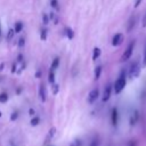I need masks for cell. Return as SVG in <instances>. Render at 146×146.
Instances as JSON below:
<instances>
[{
	"label": "cell",
	"mask_w": 146,
	"mask_h": 146,
	"mask_svg": "<svg viewBox=\"0 0 146 146\" xmlns=\"http://www.w3.org/2000/svg\"><path fill=\"white\" fill-rule=\"evenodd\" d=\"M39 94H40L41 100H42V102H46V92H44V86H43V83H41V84H40Z\"/></svg>",
	"instance_id": "obj_8"
},
{
	"label": "cell",
	"mask_w": 146,
	"mask_h": 146,
	"mask_svg": "<svg viewBox=\"0 0 146 146\" xmlns=\"http://www.w3.org/2000/svg\"><path fill=\"white\" fill-rule=\"evenodd\" d=\"M52 92H54V95H56V94L58 92V84H55V86H54V89H52Z\"/></svg>",
	"instance_id": "obj_25"
},
{
	"label": "cell",
	"mask_w": 146,
	"mask_h": 146,
	"mask_svg": "<svg viewBox=\"0 0 146 146\" xmlns=\"http://www.w3.org/2000/svg\"><path fill=\"white\" fill-rule=\"evenodd\" d=\"M136 22H137V18H136V16H131L130 18H129V22H128V27H127V31L128 32H131V30L135 27V25H136Z\"/></svg>",
	"instance_id": "obj_7"
},
{
	"label": "cell",
	"mask_w": 146,
	"mask_h": 146,
	"mask_svg": "<svg viewBox=\"0 0 146 146\" xmlns=\"http://www.w3.org/2000/svg\"><path fill=\"white\" fill-rule=\"evenodd\" d=\"M3 66H5V64H3V63H1V64H0V71H2V70H3Z\"/></svg>",
	"instance_id": "obj_33"
},
{
	"label": "cell",
	"mask_w": 146,
	"mask_h": 146,
	"mask_svg": "<svg viewBox=\"0 0 146 146\" xmlns=\"http://www.w3.org/2000/svg\"><path fill=\"white\" fill-rule=\"evenodd\" d=\"M0 34H1V27H0Z\"/></svg>",
	"instance_id": "obj_38"
},
{
	"label": "cell",
	"mask_w": 146,
	"mask_h": 146,
	"mask_svg": "<svg viewBox=\"0 0 146 146\" xmlns=\"http://www.w3.org/2000/svg\"><path fill=\"white\" fill-rule=\"evenodd\" d=\"M125 76H124V72L120 75V78L115 81V83H114V91H115V94H120L122 90H123V88L125 87Z\"/></svg>",
	"instance_id": "obj_1"
},
{
	"label": "cell",
	"mask_w": 146,
	"mask_h": 146,
	"mask_svg": "<svg viewBox=\"0 0 146 146\" xmlns=\"http://www.w3.org/2000/svg\"><path fill=\"white\" fill-rule=\"evenodd\" d=\"M99 96V90L98 89H92L90 92H89V96H88V103L92 104Z\"/></svg>",
	"instance_id": "obj_5"
},
{
	"label": "cell",
	"mask_w": 146,
	"mask_h": 146,
	"mask_svg": "<svg viewBox=\"0 0 146 146\" xmlns=\"http://www.w3.org/2000/svg\"><path fill=\"white\" fill-rule=\"evenodd\" d=\"M140 73V66H139V63L138 62H135L131 66H130V70H129V78L133 79V78H137Z\"/></svg>",
	"instance_id": "obj_2"
},
{
	"label": "cell",
	"mask_w": 146,
	"mask_h": 146,
	"mask_svg": "<svg viewBox=\"0 0 146 146\" xmlns=\"http://www.w3.org/2000/svg\"><path fill=\"white\" fill-rule=\"evenodd\" d=\"M22 58H23V56H22V55H21V54H19V55H18V56H17V60H18V62H22V60H23V59H22Z\"/></svg>",
	"instance_id": "obj_30"
},
{
	"label": "cell",
	"mask_w": 146,
	"mask_h": 146,
	"mask_svg": "<svg viewBox=\"0 0 146 146\" xmlns=\"http://www.w3.org/2000/svg\"><path fill=\"white\" fill-rule=\"evenodd\" d=\"M15 32L16 33H18V32H21L22 30H23V23L22 22H17L16 24H15Z\"/></svg>",
	"instance_id": "obj_12"
},
{
	"label": "cell",
	"mask_w": 146,
	"mask_h": 146,
	"mask_svg": "<svg viewBox=\"0 0 146 146\" xmlns=\"http://www.w3.org/2000/svg\"><path fill=\"white\" fill-rule=\"evenodd\" d=\"M133 47H135V42H131V43L127 47L125 51H124V52H123V55H122V60H123V62L128 60V59L131 57L132 51H133Z\"/></svg>",
	"instance_id": "obj_3"
},
{
	"label": "cell",
	"mask_w": 146,
	"mask_h": 146,
	"mask_svg": "<svg viewBox=\"0 0 146 146\" xmlns=\"http://www.w3.org/2000/svg\"><path fill=\"white\" fill-rule=\"evenodd\" d=\"M14 33H16V32H15V30H13V29H9V31H8V33H7V40H8V41L13 39V36H14Z\"/></svg>",
	"instance_id": "obj_17"
},
{
	"label": "cell",
	"mask_w": 146,
	"mask_h": 146,
	"mask_svg": "<svg viewBox=\"0 0 146 146\" xmlns=\"http://www.w3.org/2000/svg\"><path fill=\"white\" fill-rule=\"evenodd\" d=\"M8 100V95L6 92L0 94V103H6Z\"/></svg>",
	"instance_id": "obj_16"
},
{
	"label": "cell",
	"mask_w": 146,
	"mask_h": 146,
	"mask_svg": "<svg viewBox=\"0 0 146 146\" xmlns=\"http://www.w3.org/2000/svg\"><path fill=\"white\" fill-rule=\"evenodd\" d=\"M140 1H141V0H136V3H135V7H138V6L140 5Z\"/></svg>",
	"instance_id": "obj_31"
},
{
	"label": "cell",
	"mask_w": 146,
	"mask_h": 146,
	"mask_svg": "<svg viewBox=\"0 0 146 146\" xmlns=\"http://www.w3.org/2000/svg\"><path fill=\"white\" fill-rule=\"evenodd\" d=\"M123 34L122 33H116L114 36H113V39H112V44L113 46H115V47H117V46H120L122 42H123Z\"/></svg>",
	"instance_id": "obj_4"
},
{
	"label": "cell",
	"mask_w": 146,
	"mask_h": 146,
	"mask_svg": "<svg viewBox=\"0 0 146 146\" xmlns=\"http://www.w3.org/2000/svg\"><path fill=\"white\" fill-rule=\"evenodd\" d=\"M112 123L114 125H116V123H117V111H116V108H113V111H112Z\"/></svg>",
	"instance_id": "obj_9"
},
{
	"label": "cell",
	"mask_w": 146,
	"mask_h": 146,
	"mask_svg": "<svg viewBox=\"0 0 146 146\" xmlns=\"http://www.w3.org/2000/svg\"><path fill=\"white\" fill-rule=\"evenodd\" d=\"M99 56H100V49L96 47V48L94 49V54H92V59H94V60H96V59H97V58H98Z\"/></svg>",
	"instance_id": "obj_10"
},
{
	"label": "cell",
	"mask_w": 146,
	"mask_h": 146,
	"mask_svg": "<svg viewBox=\"0 0 146 146\" xmlns=\"http://www.w3.org/2000/svg\"><path fill=\"white\" fill-rule=\"evenodd\" d=\"M0 80H1V78H0Z\"/></svg>",
	"instance_id": "obj_39"
},
{
	"label": "cell",
	"mask_w": 146,
	"mask_h": 146,
	"mask_svg": "<svg viewBox=\"0 0 146 146\" xmlns=\"http://www.w3.org/2000/svg\"><path fill=\"white\" fill-rule=\"evenodd\" d=\"M30 114H31V115H33V114H34V111H33V110H32V108H31V110H30Z\"/></svg>",
	"instance_id": "obj_35"
},
{
	"label": "cell",
	"mask_w": 146,
	"mask_h": 146,
	"mask_svg": "<svg viewBox=\"0 0 146 146\" xmlns=\"http://www.w3.org/2000/svg\"><path fill=\"white\" fill-rule=\"evenodd\" d=\"M41 40L42 41H46L47 40V30H41V35H40Z\"/></svg>",
	"instance_id": "obj_19"
},
{
	"label": "cell",
	"mask_w": 146,
	"mask_h": 146,
	"mask_svg": "<svg viewBox=\"0 0 146 146\" xmlns=\"http://www.w3.org/2000/svg\"><path fill=\"white\" fill-rule=\"evenodd\" d=\"M70 146H75V144H74V143H73V144H71V145H70Z\"/></svg>",
	"instance_id": "obj_36"
},
{
	"label": "cell",
	"mask_w": 146,
	"mask_h": 146,
	"mask_svg": "<svg viewBox=\"0 0 146 146\" xmlns=\"http://www.w3.org/2000/svg\"><path fill=\"white\" fill-rule=\"evenodd\" d=\"M50 3H51V6H52L56 10L59 9V7H58V1H57V0H50Z\"/></svg>",
	"instance_id": "obj_20"
},
{
	"label": "cell",
	"mask_w": 146,
	"mask_h": 146,
	"mask_svg": "<svg viewBox=\"0 0 146 146\" xmlns=\"http://www.w3.org/2000/svg\"><path fill=\"white\" fill-rule=\"evenodd\" d=\"M54 81H55L54 70H50V71H49V82H50V83H54Z\"/></svg>",
	"instance_id": "obj_18"
},
{
	"label": "cell",
	"mask_w": 146,
	"mask_h": 146,
	"mask_svg": "<svg viewBox=\"0 0 146 146\" xmlns=\"http://www.w3.org/2000/svg\"><path fill=\"white\" fill-rule=\"evenodd\" d=\"M39 122H40V117H39V116H34V117L31 120V125L35 127V125L39 124Z\"/></svg>",
	"instance_id": "obj_15"
},
{
	"label": "cell",
	"mask_w": 146,
	"mask_h": 146,
	"mask_svg": "<svg viewBox=\"0 0 146 146\" xmlns=\"http://www.w3.org/2000/svg\"><path fill=\"white\" fill-rule=\"evenodd\" d=\"M143 26L146 27V14H145V17H144V19H143Z\"/></svg>",
	"instance_id": "obj_29"
},
{
	"label": "cell",
	"mask_w": 146,
	"mask_h": 146,
	"mask_svg": "<svg viewBox=\"0 0 146 146\" xmlns=\"http://www.w3.org/2000/svg\"><path fill=\"white\" fill-rule=\"evenodd\" d=\"M111 92H112V86L111 84H107L105 87V90H104V94H103V102H107L110 99Z\"/></svg>",
	"instance_id": "obj_6"
},
{
	"label": "cell",
	"mask_w": 146,
	"mask_h": 146,
	"mask_svg": "<svg viewBox=\"0 0 146 146\" xmlns=\"http://www.w3.org/2000/svg\"><path fill=\"white\" fill-rule=\"evenodd\" d=\"M17 117H18V112H14V113L11 114V116H10V120H11V121H16Z\"/></svg>",
	"instance_id": "obj_22"
},
{
	"label": "cell",
	"mask_w": 146,
	"mask_h": 146,
	"mask_svg": "<svg viewBox=\"0 0 146 146\" xmlns=\"http://www.w3.org/2000/svg\"><path fill=\"white\" fill-rule=\"evenodd\" d=\"M100 73H102V67L100 66H97L96 70H95V79L98 80L99 76H100Z\"/></svg>",
	"instance_id": "obj_14"
},
{
	"label": "cell",
	"mask_w": 146,
	"mask_h": 146,
	"mask_svg": "<svg viewBox=\"0 0 146 146\" xmlns=\"http://www.w3.org/2000/svg\"><path fill=\"white\" fill-rule=\"evenodd\" d=\"M42 22H43V24H48L49 23V17H48L47 14H43L42 15Z\"/></svg>",
	"instance_id": "obj_21"
},
{
	"label": "cell",
	"mask_w": 146,
	"mask_h": 146,
	"mask_svg": "<svg viewBox=\"0 0 146 146\" xmlns=\"http://www.w3.org/2000/svg\"><path fill=\"white\" fill-rule=\"evenodd\" d=\"M66 34H67V38H68L70 40H72V39L74 38V32H73V30L70 29V27L66 29Z\"/></svg>",
	"instance_id": "obj_13"
},
{
	"label": "cell",
	"mask_w": 146,
	"mask_h": 146,
	"mask_svg": "<svg viewBox=\"0 0 146 146\" xmlns=\"http://www.w3.org/2000/svg\"><path fill=\"white\" fill-rule=\"evenodd\" d=\"M15 70H16V65L14 64V65H13V68H11V72H15Z\"/></svg>",
	"instance_id": "obj_34"
},
{
	"label": "cell",
	"mask_w": 146,
	"mask_h": 146,
	"mask_svg": "<svg viewBox=\"0 0 146 146\" xmlns=\"http://www.w3.org/2000/svg\"><path fill=\"white\" fill-rule=\"evenodd\" d=\"M74 144H75V146H82V143H81L80 139H76V140L74 141Z\"/></svg>",
	"instance_id": "obj_26"
},
{
	"label": "cell",
	"mask_w": 146,
	"mask_h": 146,
	"mask_svg": "<svg viewBox=\"0 0 146 146\" xmlns=\"http://www.w3.org/2000/svg\"><path fill=\"white\" fill-rule=\"evenodd\" d=\"M55 132H56V128H54V127H52V128L49 130V138H51V137L55 135Z\"/></svg>",
	"instance_id": "obj_23"
},
{
	"label": "cell",
	"mask_w": 146,
	"mask_h": 146,
	"mask_svg": "<svg viewBox=\"0 0 146 146\" xmlns=\"http://www.w3.org/2000/svg\"><path fill=\"white\" fill-rule=\"evenodd\" d=\"M143 63L146 66V47H145V51H144V60H143Z\"/></svg>",
	"instance_id": "obj_28"
},
{
	"label": "cell",
	"mask_w": 146,
	"mask_h": 146,
	"mask_svg": "<svg viewBox=\"0 0 146 146\" xmlns=\"http://www.w3.org/2000/svg\"><path fill=\"white\" fill-rule=\"evenodd\" d=\"M40 75H41V72H40V71H38V72L35 73V76H36V78H39Z\"/></svg>",
	"instance_id": "obj_32"
},
{
	"label": "cell",
	"mask_w": 146,
	"mask_h": 146,
	"mask_svg": "<svg viewBox=\"0 0 146 146\" xmlns=\"http://www.w3.org/2000/svg\"><path fill=\"white\" fill-rule=\"evenodd\" d=\"M24 43H25V40H24V38H21L19 39V41H18V47H23L24 46Z\"/></svg>",
	"instance_id": "obj_24"
},
{
	"label": "cell",
	"mask_w": 146,
	"mask_h": 146,
	"mask_svg": "<svg viewBox=\"0 0 146 146\" xmlns=\"http://www.w3.org/2000/svg\"><path fill=\"white\" fill-rule=\"evenodd\" d=\"M1 115H2V113H1V112H0V117H1Z\"/></svg>",
	"instance_id": "obj_37"
},
{
	"label": "cell",
	"mask_w": 146,
	"mask_h": 146,
	"mask_svg": "<svg viewBox=\"0 0 146 146\" xmlns=\"http://www.w3.org/2000/svg\"><path fill=\"white\" fill-rule=\"evenodd\" d=\"M90 146H98V141L95 139V140H92L91 141V144H90Z\"/></svg>",
	"instance_id": "obj_27"
},
{
	"label": "cell",
	"mask_w": 146,
	"mask_h": 146,
	"mask_svg": "<svg viewBox=\"0 0 146 146\" xmlns=\"http://www.w3.org/2000/svg\"><path fill=\"white\" fill-rule=\"evenodd\" d=\"M58 65H59V58L56 57V58L52 60V63H51V67H50V70H56V68L58 67Z\"/></svg>",
	"instance_id": "obj_11"
}]
</instances>
